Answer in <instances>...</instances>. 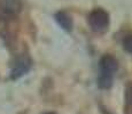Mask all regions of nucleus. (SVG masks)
Listing matches in <instances>:
<instances>
[{"label": "nucleus", "mask_w": 132, "mask_h": 114, "mask_svg": "<svg viewBox=\"0 0 132 114\" xmlns=\"http://www.w3.org/2000/svg\"><path fill=\"white\" fill-rule=\"evenodd\" d=\"M44 114H56V113H54V112H46V113H44Z\"/></svg>", "instance_id": "obj_8"}, {"label": "nucleus", "mask_w": 132, "mask_h": 114, "mask_svg": "<svg viewBox=\"0 0 132 114\" xmlns=\"http://www.w3.org/2000/svg\"><path fill=\"white\" fill-rule=\"evenodd\" d=\"M124 100H125L124 113L125 114H132V81L126 86V88H125Z\"/></svg>", "instance_id": "obj_6"}, {"label": "nucleus", "mask_w": 132, "mask_h": 114, "mask_svg": "<svg viewBox=\"0 0 132 114\" xmlns=\"http://www.w3.org/2000/svg\"><path fill=\"white\" fill-rule=\"evenodd\" d=\"M87 22L92 31L102 33L108 30L110 18L108 12H106L103 8H94L88 14Z\"/></svg>", "instance_id": "obj_2"}, {"label": "nucleus", "mask_w": 132, "mask_h": 114, "mask_svg": "<svg viewBox=\"0 0 132 114\" xmlns=\"http://www.w3.org/2000/svg\"><path fill=\"white\" fill-rule=\"evenodd\" d=\"M122 47L129 54H132V33L126 34L122 40Z\"/></svg>", "instance_id": "obj_7"}, {"label": "nucleus", "mask_w": 132, "mask_h": 114, "mask_svg": "<svg viewBox=\"0 0 132 114\" xmlns=\"http://www.w3.org/2000/svg\"><path fill=\"white\" fill-rule=\"evenodd\" d=\"M100 75L98 78V87L100 89H109L113 86L114 74L118 70V62L113 55L105 54L99 62Z\"/></svg>", "instance_id": "obj_1"}, {"label": "nucleus", "mask_w": 132, "mask_h": 114, "mask_svg": "<svg viewBox=\"0 0 132 114\" xmlns=\"http://www.w3.org/2000/svg\"><path fill=\"white\" fill-rule=\"evenodd\" d=\"M54 18L57 24H59L64 31H67V32L72 31V26H73L72 18L67 12H64V11L57 12L56 14L54 15Z\"/></svg>", "instance_id": "obj_5"}, {"label": "nucleus", "mask_w": 132, "mask_h": 114, "mask_svg": "<svg viewBox=\"0 0 132 114\" xmlns=\"http://www.w3.org/2000/svg\"><path fill=\"white\" fill-rule=\"evenodd\" d=\"M31 66H32V62L29 56L23 55V56L19 57L15 60V64L11 71V75H9L11 80H17L21 77L25 75L31 70Z\"/></svg>", "instance_id": "obj_3"}, {"label": "nucleus", "mask_w": 132, "mask_h": 114, "mask_svg": "<svg viewBox=\"0 0 132 114\" xmlns=\"http://www.w3.org/2000/svg\"><path fill=\"white\" fill-rule=\"evenodd\" d=\"M22 11V0H0V17L12 18Z\"/></svg>", "instance_id": "obj_4"}]
</instances>
